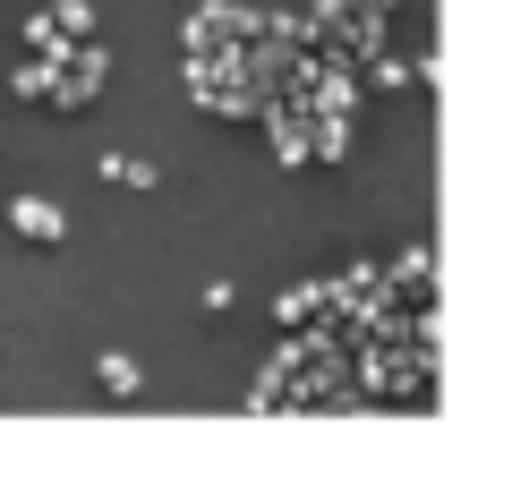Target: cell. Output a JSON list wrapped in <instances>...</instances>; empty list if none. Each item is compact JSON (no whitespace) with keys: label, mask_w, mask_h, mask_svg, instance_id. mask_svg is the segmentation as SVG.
<instances>
[{"label":"cell","mask_w":512,"mask_h":486,"mask_svg":"<svg viewBox=\"0 0 512 486\" xmlns=\"http://www.w3.org/2000/svg\"><path fill=\"white\" fill-rule=\"evenodd\" d=\"M18 222H26L35 239H52V231H60V214H52V205H18Z\"/></svg>","instance_id":"1"}]
</instances>
